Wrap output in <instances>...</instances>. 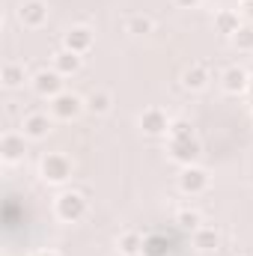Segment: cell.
I'll return each instance as SVG.
<instances>
[{
    "label": "cell",
    "mask_w": 253,
    "mask_h": 256,
    "mask_svg": "<svg viewBox=\"0 0 253 256\" xmlns=\"http://www.w3.org/2000/svg\"><path fill=\"white\" fill-rule=\"evenodd\" d=\"M54 212H57V218L66 220V224H78V220L86 218L90 200H86V194H80V191H63L54 200Z\"/></svg>",
    "instance_id": "obj_1"
},
{
    "label": "cell",
    "mask_w": 253,
    "mask_h": 256,
    "mask_svg": "<svg viewBox=\"0 0 253 256\" xmlns=\"http://www.w3.org/2000/svg\"><path fill=\"white\" fill-rule=\"evenodd\" d=\"M39 176L48 185H63L72 179V158L63 152H48L39 164Z\"/></svg>",
    "instance_id": "obj_2"
},
{
    "label": "cell",
    "mask_w": 253,
    "mask_h": 256,
    "mask_svg": "<svg viewBox=\"0 0 253 256\" xmlns=\"http://www.w3.org/2000/svg\"><path fill=\"white\" fill-rule=\"evenodd\" d=\"M84 110H86V98H80V96H74V92H66L63 90L60 96L51 98V116H54V120L72 122V120H78Z\"/></svg>",
    "instance_id": "obj_3"
},
{
    "label": "cell",
    "mask_w": 253,
    "mask_h": 256,
    "mask_svg": "<svg viewBox=\"0 0 253 256\" xmlns=\"http://www.w3.org/2000/svg\"><path fill=\"white\" fill-rule=\"evenodd\" d=\"M208 173L202 170V167H196V164H190V167H182V173H179V191L188 194V196H200V194L208 191Z\"/></svg>",
    "instance_id": "obj_4"
},
{
    "label": "cell",
    "mask_w": 253,
    "mask_h": 256,
    "mask_svg": "<svg viewBox=\"0 0 253 256\" xmlns=\"http://www.w3.org/2000/svg\"><path fill=\"white\" fill-rule=\"evenodd\" d=\"M18 21L27 30H39L48 21V3L45 0H21L18 6Z\"/></svg>",
    "instance_id": "obj_5"
},
{
    "label": "cell",
    "mask_w": 253,
    "mask_h": 256,
    "mask_svg": "<svg viewBox=\"0 0 253 256\" xmlns=\"http://www.w3.org/2000/svg\"><path fill=\"white\" fill-rule=\"evenodd\" d=\"M24 152H27V137L21 131H6L0 137V158H3V164L24 161Z\"/></svg>",
    "instance_id": "obj_6"
},
{
    "label": "cell",
    "mask_w": 253,
    "mask_h": 256,
    "mask_svg": "<svg viewBox=\"0 0 253 256\" xmlns=\"http://www.w3.org/2000/svg\"><path fill=\"white\" fill-rule=\"evenodd\" d=\"M167 152H170V158H173L176 164L190 167V164H196V158H200L202 146H200V140H196V137H185V140H170Z\"/></svg>",
    "instance_id": "obj_7"
},
{
    "label": "cell",
    "mask_w": 253,
    "mask_h": 256,
    "mask_svg": "<svg viewBox=\"0 0 253 256\" xmlns=\"http://www.w3.org/2000/svg\"><path fill=\"white\" fill-rule=\"evenodd\" d=\"M63 74L57 72V68H42V72H36L33 74V90L42 96V98H54V96H60L63 92Z\"/></svg>",
    "instance_id": "obj_8"
},
{
    "label": "cell",
    "mask_w": 253,
    "mask_h": 256,
    "mask_svg": "<svg viewBox=\"0 0 253 256\" xmlns=\"http://www.w3.org/2000/svg\"><path fill=\"white\" fill-rule=\"evenodd\" d=\"M92 45H96V33L90 30V27H84V24H78V27H72V30H66L63 36V48L68 51H74V54H90L92 51Z\"/></svg>",
    "instance_id": "obj_9"
},
{
    "label": "cell",
    "mask_w": 253,
    "mask_h": 256,
    "mask_svg": "<svg viewBox=\"0 0 253 256\" xmlns=\"http://www.w3.org/2000/svg\"><path fill=\"white\" fill-rule=\"evenodd\" d=\"M51 116L48 114H39V110H33V114H27L24 120H21V134L27 137V140H45L48 134H51Z\"/></svg>",
    "instance_id": "obj_10"
},
{
    "label": "cell",
    "mask_w": 253,
    "mask_h": 256,
    "mask_svg": "<svg viewBox=\"0 0 253 256\" xmlns=\"http://www.w3.org/2000/svg\"><path fill=\"white\" fill-rule=\"evenodd\" d=\"M248 84H250V72H244L242 66H230L220 74V86L230 96H248Z\"/></svg>",
    "instance_id": "obj_11"
},
{
    "label": "cell",
    "mask_w": 253,
    "mask_h": 256,
    "mask_svg": "<svg viewBox=\"0 0 253 256\" xmlns=\"http://www.w3.org/2000/svg\"><path fill=\"white\" fill-rule=\"evenodd\" d=\"M140 128H143V134H149V137H161V134L170 131V120H167V114H164L161 108H146V110L140 114Z\"/></svg>",
    "instance_id": "obj_12"
},
{
    "label": "cell",
    "mask_w": 253,
    "mask_h": 256,
    "mask_svg": "<svg viewBox=\"0 0 253 256\" xmlns=\"http://www.w3.org/2000/svg\"><path fill=\"white\" fill-rule=\"evenodd\" d=\"M208 80H212V74H208V68L202 63H190L185 72H182V86L188 90V92H202L206 86H208Z\"/></svg>",
    "instance_id": "obj_13"
},
{
    "label": "cell",
    "mask_w": 253,
    "mask_h": 256,
    "mask_svg": "<svg viewBox=\"0 0 253 256\" xmlns=\"http://www.w3.org/2000/svg\"><path fill=\"white\" fill-rule=\"evenodd\" d=\"M238 27H242V15L236 9H218L214 12V30L218 33L232 36V33H238Z\"/></svg>",
    "instance_id": "obj_14"
},
{
    "label": "cell",
    "mask_w": 253,
    "mask_h": 256,
    "mask_svg": "<svg viewBox=\"0 0 253 256\" xmlns=\"http://www.w3.org/2000/svg\"><path fill=\"white\" fill-rule=\"evenodd\" d=\"M80 63H84V57L74 54V51H68V48H60V51L54 54V68H57L63 78L74 74V72H80Z\"/></svg>",
    "instance_id": "obj_15"
},
{
    "label": "cell",
    "mask_w": 253,
    "mask_h": 256,
    "mask_svg": "<svg viewBox=\"0 0 253 256\" xmlns=\"http://www.w3.org/2000/svg\"><path fill=\"white\" fill-rule=\"evenodd\" d=\"M110 108H114V96H110L108 90H92V92L86 96V110H90V114L104 116V114H110Z\"/></svg>",
    "instance_id": "obj_16"
},
{
    "label": "cell",
    "mask_w": 253,
    "mask_h": 256,
    "mask_svg": "<svg viewBox=\"0 0 253 256\" xmlns=\"http://www.w3.org/2000/svg\"><path fill=\"white\" fill-rule=\"evenodd\" d=\"M190 236H194V248H196V250H214V248L220 244V232H218L214 226H206V224H202L200 230H194Z\"/></svg>",
    "instance_id": "obj_17"
},
{
    "label": "cell",
    "mask_w": 253,
    "mask_h": 256,
    "mask_svg": "<svg viewBox=\"0 0 253 256\" xmlns=\"http://www.w3.org/2000/svg\"><path fill=\"white\" fill-rule=\"evenodd\" d=\"M126 30L131 36H149V33H155V18L143 15V12H134V15H128Z\"/></svg>",
    "instance_id": "obj_18"
},
{
    "label": "cell",
    "mask_w": 253,
    "mask_h": 256,
    "mask_svg": "<svg viewBox=\"0 0 253 256\" xmlns=\"http://www.w3.org/2000/svg\"><path fill=\"white\" fill-rule=\"evenodd\" d=\"M0 80H3L6 90H18V86H24V66L21 63H6L3 66V72H0Z\"/></svg>",
    "instance_id": "obj_19"
},
{
    "label": "cell",
    "mask_w": 253,
    "mask_h": 256,
    "mask_svg": "<svg viewBox=\"0 0 253 256\" xmlns=\"http://www.w3.org/2000/svg\"><path fill=\"white\" fill-rule=\"evenodd\" d=\"M230 42H232L236 51H242V54H253V24H242L238 33L230 36Z\"/></svg>",
    "instance_id": "obj_20"
},
{
    "label": "cell",
    "mask_w": 253,
    "mask_h": 256,
    "mask_svg": "<svg viewBox=\"0 0 253 256\" xmlns=\"http://www.w3.org/2000/svg\"><path fill=\"white\" fill-rule=\"evenodd\" d=\"M116 248H120V254L122 256L143 254V236H140V232H122L120 242H116Z\"/></svg>",
    "instance_id": "obj_21"
},
{
    "label": "cell",
    "mask_w": 253,
    "mask_h": 256,
    "mask_svg": "<svg viewBox=\"0 0 253 256\" xmlns=\"http://www.w3.org/2000/svg\"><path fill=\"white\" fill-rule=\"evenodd\" d=\"M170 254V242L164 238V236H149V238H143V256H167Z\"/></svg>",
    "instance_id": "obj_22"
},
{
    "label": "cell",
    "mask_w": 253,
    "mask_h": 256,
    "mask_svg": "<svg viewBox=\"0 0 253 256\" xmlns=\"http://www.w3.org/2000/svg\"><path fill=\"white\" fill-rule=\"evenodd\" d=\"M176 224H179L182 230L194 232V230H200V226H202V218H200V212H196V208H182V212L176 214Z\"/></svg>",
    "instance_id": "obj_23"
},
{
    "label": "cell",
    "mask_w": 253,
    "mask_h": 256,
    "mask_svg": "<svg viewBox=\"0 0 253 256\" xmlns=\"http://www.w3.org/2000/svg\"><path fill=\"white\" fill-rule=\"evenodd\" d=\"M170 140H185V137H196L188 120H170Z\"/></svg>",
    "instance_id": "obj_24"
},
{
    "label": "cell",
    "mask_w": 253,
    "mask_h": 256,
    "mask_svg": "<svg viewBox=\"0 0 253 256\" xmlns=\"http://www.w3.org/2000/svg\"><path fill=\"white\" fill-rule=\"evenodd\" d=\"M238 15H242L244 21H250V24H253V0H242V6H238Z\"/></svg>",
    "instance_id": "obj_25"
},
{
    "label": "cell",
    "mask_w": 253,
    "mask_h": 256,
    "mask_svg": "<svg viewBox=\"0 0 253 256\" xmlns=\"http://www.w3.org/2000/svg\"><path fill=\"white\" fill-rule=\"evenodd\" d=\"M173 3H176L179 9H196V6H200V0H173Z\"/></svg>",
    "instance_id": "obj_26"
},
{
    "label": "cell",
    "mask_w": 253,
    "mask_h": 256,
    "mask_svg": "<svg viewBox=\"0 0 253 256\" xmlns=\"http://www.w3.org/2000/svg\"><path fill=\"white\" fill-rule=\"evenodd\" d=\"M33 256H60L57 250H51V248H45V250H36Z\"/></svg>",
    "instance_id": "obj_27"
},
{
    "label": "cell",
    "mask_w": 253,
    "mask_h": 256,
    "mask_svg": "<svg viewBox=\"0 0 253 256\" xmlns=\"http://www.w3.org/2000/svg\"><path fill=\"white\" fill-rule=\"evenodd\" d=\"M248 98H250V104H253V74H250V84H248Z\"/></svg>",
    "instance_id": "obj_28"
},
{
    "label": "cell",
    "mask_w": 253,
    "mask_h": 256,
    "mask_svg": "<svg viewBox=\"0 0 253 256\" xmlns=\"http://www.w3.org/2000/svg\"><path fill=\"white\" fill-rule=\"evenodd\" d=\"M244 256H250V254H244Z\"/></svg>",
    "instance_id": "obj_29"
}]
</instances>
